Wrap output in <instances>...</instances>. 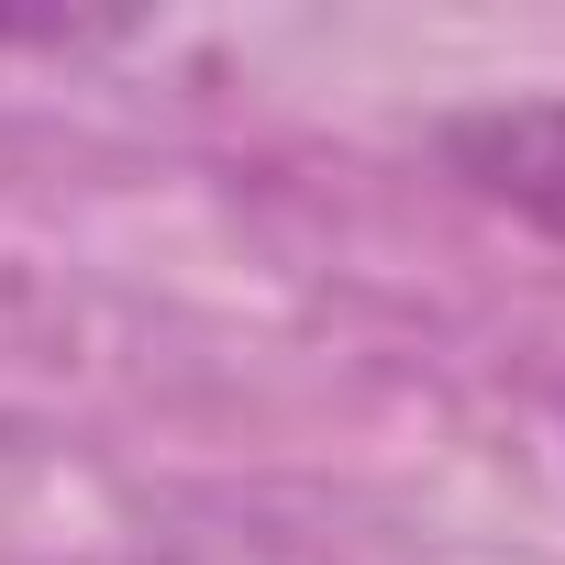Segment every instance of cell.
Returning a JSON list of instances; mask_svg holds the SVG:
<instances>
[{
	"mask_svg": "<svg viewBox=\"0 0 565 565\" xmlns=\"http://www.w3.org/2000/svg\"><path fill=\"white\" fill-rule=\"evenodd\" d=\"M455 167L565 244V100H510V111L455 122Z\"/></svg>",
	"mask_w": 565,
	"mask_h": 565,
	"instance_id": "obj_1",
	"label": "cell"
}]
</instances>
